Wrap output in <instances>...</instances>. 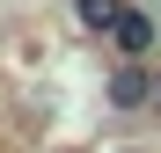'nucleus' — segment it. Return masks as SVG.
<instances>
[{"instance_id": "nucleus-1", "label": "nucleus", "mask_w": 161, "mask_h": 153, "mask_svg": "<svg viewBox=\"0 0 161 153\" xmlns=\"http://www.w3.org/2000/svg\"><path fill=\"white\" fill-rule=\"evenodd\" d=\"M154 59H117L110 66V80H103V102H110L117 117H139V110H154Z\"/></svg>"}, {"instance_id": "nucleus-2", "label": "nucleus", "mask_w": 161, "mask_h": 153, "mask_svg": "<svg viewBox=\"0 0 161 153\" xmlns=\"http://www.w3.org/2000/svg\"><path fill=\"white\" fill-rule=\"evenodd\" d=\"M110 44H117V59H154V44H161V22H154L147 8H132V0H125V15H117Z\"/></svg>"}, {"instance_id": "nucleus-3", "label": "nucleus", "mask_w": 161, "mask_h": 153, "mask_svg": "<svg viewBox=\"0 0 161 153\" xmlns=\"http://www.w3.org/2000/svg\"><path fill=\"white\" fill-rule=\"evenodd\" d=\"M117 15H125V0H73V22H80L88 37H110Z\"/></svg>"}, {"instance_id": "nucleus-4", "label": "nucleus", "mask_w": 161, "mask_h": 153, "mask_svg": "<svg viewBox=\"0 0 161 153\" xmlns=\"http://www.w3.org/2000/svg\"><path fill=\"white\" fill-rule=\"evenodd\" d=\"M154 110H161V73H154Z\"/></svg>"}]
</instances>
